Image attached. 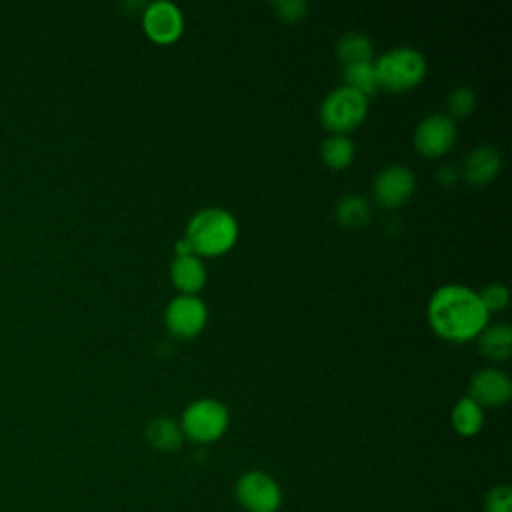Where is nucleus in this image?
Returning a JSON list of instances; mask_svg holds the SVG:
<instances>
[{"label":"nucleus","mask_w":512,"mask_h":512,"mask_svg":"<svg viewBox=\"0 0 512 512\" xmlns=\"http://www.w3.org/2000/svg\"><path fill=\"white\" fill-rule=\"evenodd\" d=\"M206 306L196 294H178L166 306V326L174 336L192 338L206 324Z\"/></svg>","instance_id":"nucleus-7"},{"label":"nucleus","mask_w":512,"mask_h":512,"mask_svg":"<svg viewBox=\"0 0 512 512\" xmlns=\"http://www.w3.org/2000/svg\"><path fill=\"white\" fill-rule=\"evenodd\" d=\"M320 154L330 168H344L354 158V144L346 134H332L322 142Z\"/></svg>","instance_id":"nucleus-19"},{"label":"nucleus","mask_w":512,"mask_h":512,"mask_svg":"<svg viewBox=\"0 0 512 512\" xmlns=\"http://www.w3.org/2000/svg\"><path fill=\"white\" fill-rule=\"evenodd\" d=\"M478 348L492 360H504L512 352V330L506 324H494L480 332Z\"/></svg>","instance_id":"nucleus-15"},{"label":"nucleus","mask_w":512,"mask_h":512,"mask_svg":"<svg viewBox=\"0 0 512 512\" xmlns=\"http://www.w3.org/2000/svg\"><path fill=\"white\" fill-rule=\"evenodd\" d=\"M500 162V152L494 146L480 144L464 160V178L474 186L488 184L498 174Z\"/></svg>","instance_id":"nucleus-12"},{"label":"nucleus","mask_w":512,"mask_h":512,"mask_svg":"<svg viewBox=\"0 0 512 512\" xmlns=\"http://www.w3.org/2000/svg\"><path fill=\"white\" fill-rule=\"evenodd\" d=\"M336 218L342 226H348V228H360L364 224H368L370 216H372V210H370V204L366 198L358 196V194H346L338 200L336 204Z\"/></svg>","instance_id":"nucleus-17"},{"label":"nucleus","mask_w":512,"mask_h":512,"mask_svg":"<svg viewBox=\"0 0 512 512\" xmlns=\"http://www.w3.org/2000/svg\"><path fill=\"white\" fill-rule=\"evenodd\" d=\"M512 382L506 372L498 368L478 370L470 380V398L482 406H502L510 400Z\"/></svg>","instance_id":"nucleus-11"},{"label":"nucleus","mask_w":512,"mask_h":512,"mask_svg":"<svg viewBox=\"0 0 512 512\" xmlns=\"http://www.w3.org/2000/svg\"><path fill=\"white\" fill-rule=\"evenodd\" d=\"M446 106L452 116H466L476 106V94L468 86H458L448 94Z\"/></svg>","instance_id":"nucleus-21"},{"label":"nucleus","mask_w":512,"mask_h":512,"mask_svg":"<svg viewBox=\"0 0 512 512\" xmlns=\"http://www.w3.org/2000/svg\"><path fill=\"white\" fill-rule=\"evenodd\" d=\"M238 236L236 218L218 206L198 210L186 226L184 238L192 246V252L202 256H216L232 248Z\"/></svg>","instance_id":"nucleus-2"},{"label":"nucleus","mask_w":512,"mask_h":512,"mask_svg":"<svg viewBox=\"0 0 512 512\" xmlns=\"http://www.w3.org/2000/svg\"><path fill=\"white\" fill-rule=\"evenodd\" d=\"M170 278L182 290V294H196L206 282V268L194 254L174 256L170 264Z\"/></svg>","instance_id":"nucleus-13"},{"label":"nucleus","mask_w":512,"mask_h":512,"mask_svg":"<svg viewBox=\"0 0 512 512\" xmlns=\"http://www.w3.org/2000/svg\"><path fill=\"white\" fill-rule=\"evenodd\" d=\"M452 426L460 436H474L480 432L484 424V412L482 408L470 398H460L452 408Z\"/></svg>","instance_id":"nucleus-16"},{"label":"nucleus","mask_w":512,"mask_h":512,"mask_svg":"<svg viewBox=\"0 0 512 512\" xmlns=\"http://www.w3.org/2000/svg\"><path fill=\"white\" fill-rule=\"evenodd\" d=\"M478 296H480L484 308L488 310V314L494 312V310H502L508 304V298H510L508 288L500 282H492V284L484 286V290Z\"/></svg>","instance_id":"nucleus-23"},{"label":"nucleus","mask_w":512,"mask_h":512,"mask_svg":"<svg viewBox=\"0 0 512 512\" xmlns=\"http://www.w3.org/2000/svg\"><path fill=\"white\" fill-rule=\"evenodd\" d=\"M144 436L152 448L162 450V452L178 450L182 446V438H184L180 424L168 416H158V418L150 420L144 430Z\"/></svg>","instance_id":"nucleus-14"},{"label":"nucleus","mask_w":512,"mask_h":512,"mask_svg":"<svg viewBox=\"0 0 512 512\" xmlns=\"http://www.w3.org/2000/svg\"><path fill=\"white\" fill-rule=\"evenodd\" d=\"M368 110V98L350 86H338L320 104V118L334 134H344L358 126Z\"/></svg>","instance_id":"nucleus-5"},{"label":"nucleus","mask_w":512,"mask_h":512,"mask_svg":"<svg viewBox=\"0 0 512 512\" xmlns=\"http://www.w3.org/2000/svg\"><path fill=\"white\" fill-rule=\"evenodd\" d=\"M176 256H186V254H194L192 252V246L188 244V240L186 238H180L178 242H176Z\"/></svg>","instance_id":"nucleus-26"},{"label":"nucleus","mask_w":512,"mask_h":512,"mask_svg":"<svg viewBox=\"0 0 512 512\" xmlns=\"http://www.w3.org/2000/svg\"><path fill=\"white\" fill-rule=\"evenodd\" d=\"M272 8L278 12L282 20H300L308 12V4L304 0H276L272 2Z\"/></svg>","instance_id":"nucleus-24"},{"label":"nucleus","mask_w":512,"mask_h":512,"mask_svg":"<svg viewBox=\"0 0 512 512\" xmlns=\"http://www.w3.org/2000/svg\"><path fill=\"white\" fill-rule=\"evenodd\" d=\"M378 86L388 90H408L426 74L424 56L412 46H394L374 62Z\"/></svg>","instance_id":"nucleus-3"},{"label":"nucleus","mask_w":512,"mask_h":512,"mask_svg":"<svg viewBox=\"0 0 512 512\" xmlns=\"http://www.w3.org/2000/svg\"><path fill=\"white\" fill-rule=\"evenodd\" d=\"M336 52L344 62V66L354 62H372V42L362 32L342 34L336 44Z\"/></svg>","instance_id":"nucleus-18"},{"label":"nucleus","mask_w":512,"mask_h":512,"mask_svg":"<svg viewBox=\"0 0 512 512\" xmlns=\"http://www.w3.org/2000/svg\"><path fill=\"white\" fill-rule=\"evenodd\" d=\"M234 498L246 512H278L284 496L280 484L270 474L248 470L236 480Z\"/></svg>","instance_id":"nucleus-6"},{"label":"nucleus","mask_w":512,"mask_h":512,"mask_svg":"<svg viewBox=\"0 0 512 512\" xmlns=\"http://www.w3.org/2000/svg\"><path fill=\"white\" fill-rule=\"evenodd\" d=\"M426 314L434 332L452 342L478 336L488 322V310L478 292L462 284L440 286L430 296Z\"/></svg>","instance_id":"nucleus-1"},{"label":"nucleus","mask_w":512,"mask_h":512,"mask_svg":"<svg viewBox=\"0 0 512 512\" xmlns=\"http://www.w3.org/2000/svg\"><path fill=\"white\" fill-rule=\"evenodd\" d=\"M372 192L378 204L388 208L400 206L414 192V174L404 164H390L376 174Z\"/></svg>","instance_id":"nucleus-9"},{"label":"nucleus","mask_w":512,"mask_h":512,"mask_svg":"<svg viewBox=\"0 0 512 512\" xmlns=\"http://www.w3.org/2000/svg\"><path fill=\"white\" fill-rule=\"evenodd\" d=\"M344 86L358 90L362 96L374 94L378 90V78L372 62H354L344 66Z\"/></svg>","instance_id":"nucleus-20"},{"label":"nucleus","mask_w":512,"mask_h":512,"mask_svg":"<svg viewBox=\"0 0 512 512\" xmlns=\"http://www.w3.org/2000/svg\"><path fill=\"white\" fill-rule=\"evenodd\" d=\"M436 178H438V182H442V184H452V182H456L458 172H456V168H454L452 164H442V166L438 168V172H436Z\"/></svg>","instance_id":"nucleus-25"},{"label":"nucleus","mask_w":512,"mask_h":512,"mask_svg":"<svg viewBox=\"0 0 512 512\" xmlns=\"http://www.w3.org/2000/svg\"><path fill=\"white\" fill-rule=\"evenodd\" d=\"M484 512H512V488L498 484L484 496Z\"/></svg>","instance_id":"nucleus-22"},{"label":"nucleus","mask_w":512,"mask_h":512,"mask_svg":"<svg viewBox=\"0 0 512 512\" xmlns=\"http://www.w3.org/2000/svg\"><path fill=\"white\" fill-rule=\"evenodd\" d=\"M144 32L160 44H168L176 40L182 34L184 28V16L182 10L168 0H156L144 6L142 16Z\"/></svg>","instance_id":"nucleus-8"},{"label":"nucleus","mask_w":512,"mask_h":512,"mask_svg":"<svg viewBox=\"0 0 512 512\" xmlns=\"http://www.w3.org/2000/svg\"><path fill=\"white\" fill-rule=\"evenodd\" d=\"M228 408L214 398H200L186 406L180 420V430L186 438L208 444L218 440L228 428Z\"/></svg>","instance_id":"nucleus-4"},{"label":"nucleus","mask_w":512,"mask_h":512,"mask_svg":"<svg viewBox=\"0 0 512 512\" xmlns=\"http://www.w3.org/2000/svg\"><path fill=\"white\" fill-rule=\"evenodd\" d=\"M456 140L454 120L446 114H430L422 118L414 130V146L424 156H440L452 148Z\"/></svg>","instance_id":"nucleus-10"}]
</instances>
